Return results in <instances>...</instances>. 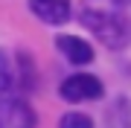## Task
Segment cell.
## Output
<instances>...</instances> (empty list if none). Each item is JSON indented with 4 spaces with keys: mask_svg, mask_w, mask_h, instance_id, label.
I'll list each match as a JSON object with an SVG mask.
<instances>
[{
    "mask_svg": "<svg viewBox=\"0 0 131 128\" xmlns=\"http://www.w3.org/2000/svg\"><path fill=\"white\" fill-rule=\"evenodd\" d=\"M82 24L88 26L102 44H108L111 50L125 47V41H128V29H125V24H122L117 15L96 12V9H84L82 12Z\"/></svg>",
    "mask_w": 131,
    "mask_h": 128,
    "instance_id": "obj_1",
    "label": "cell"
},
{
    "mask_svg": "<svg viewBox=\"0 0 131 128\" xmlns=\"http://www.w3.org/2000/svg\"><path fill=\"white\" fill-rule=\"evenodd\" d=\"M35 122L38 117L29 108V102L15 96L12 90L0 96V128H35Z\"/></svg>",
    "mask_w": 131,
    "mask_h": 128,
    "instance_id": "obj_2",
    "label": "cell"
},
{
    "mask_svg": "<svg viewBox=\"0 0 131 128\" xmlns=\"http://www.w3.org/2000/svg\"><path fill=\"white\" fill-rule=\"evenodd\" d=\"M61 96L67 102H88L102 96V82L90 73H76V76L61 82Z\"/></svg>",
    "mask_w": 131,
    "mask_h": 128,
    "instance_id": "obj_3",
    "label": "cell"
},
{
    "mask_svg": "<svg viewBox=\"0 0 131 128\" xmlns=\"http://www.w3.org/2000/svg\"><path fill=\"white\" fill-rule=\"evenodd\" d=\"M29 9L44 24L58 26V24H67V18H70V0H29Z\"/></svg>",
    "mask_w": 131,
    "mask_h": 128,
    "instance_id": "obj_4",
    "label": "cell"
},
{
    "mask_svg": "<svg viewBox=\"0 0 131 128\" xmlns=\"http://www.w3.org/2000/svg\"><path fill=\"white\" fill-rule=\"evenodd\" d=\"M56 47L61 50V55H64L70 64H88V61H93V47H90L88 41L76 38V35H58Z\"/></svg>",
    "mask_w": 131,
    "mask_h": 128,
    "instance_id": "obj_5",
    "label": "cell"
},
{
    "mask_svg": "<svg viewBox=\"0 0 131 128\" xmlns=\"http://www.w3.org/2000/svg\"><path fill=\"white\" fill-rule=\"evenodd\" d=\"M58 128H93V119L88 114H79V111H70V114L61 117Z\"/></svg>",
    "mask_w": 131,
    "mask_h": 128,
    "instance_id": "obj_6",
    "label": "cell"
},
{
    "mask_svg": "<svg viewBox=\"0 0 131 128\" xmlns=\"http://www.w3.org/2000/svg\"><path fill=\"white\" fill-rule=\"evenodd\" d=\"M12 90V70H9V61H6V55L0 52V96L9 93Z\"/></svg>",
    "mask_w": 131,
    "mask_h": 128,
    "instance_id": "obj_7",
    "label": "cell"
}]
</instances>
